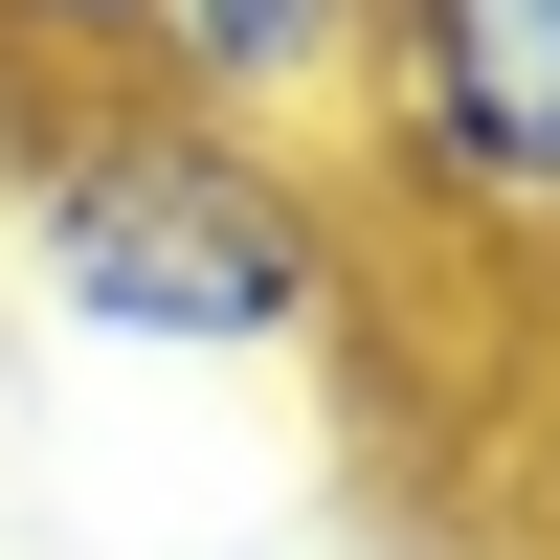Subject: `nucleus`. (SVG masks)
<instances>
[{"label": "nucleus", "mask_w": 560, "mask_h": 560, "mask_svg": "<svg viewBox=\"0 0 560 560\" xmlns=\"http://www.w3.org/2000/svg\"><path fill=\"white\" fill-rule=\"evenodd\" d=\"M0 224L23 292L135 359H314L359 314V179L179 113L158 68H0Z\"/></svg>", "instance_id": "obj_1"}, {"label": "nucleus", "mask_w": 560, "mask_h": 560, "mask_svg": "<svg viewBox=\"0 0 560 560\" xmlns=\"http://www.w3.org/2000/svg\"><path fill=\"white\" fill-rule=\"evenodd\" d=\"M359 179L448 224H560V0H382Z\"/></svg>", "instance_id": "obj_2"}, {"label": "nucleus", "mask_w": 560, "mask_h": 560, "mask_svg": "<svg viewBox=\"0 0 560 560\" xmlns=\"http://www.w3.org/2000/svg\"><path fill=\"white\" fill-rule=\"evenodd\" d=\"M135 68L224 135H292V158H359V68H382V0H158Z\"/></svg>", "instance_id": "obj_3"}, {"label": "nucleus", "mask_w": 560, "mask_h": 560, "mask_svg": "<svg viewBox=\"0 0 560 560\" xmlns=\"http://www.w3.org/2000/svg\"><path fill=\"white\" fill-rule=\"evenodd\" d=\"M158 0H0V68H113Z\"/></svg>", "instance_id": "obj_4"}]
</instances>
